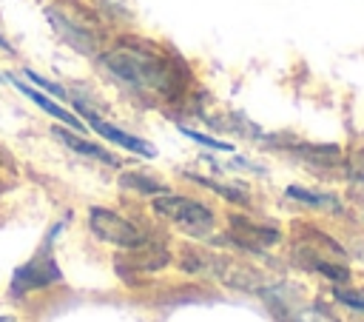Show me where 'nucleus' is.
<instances>
[{
  "label": "nucleus",
  "mask_w": 364,
  "mask_h": 322,
  "mask_svg": "<svg viewBox=\"0 0 364 322\" xmlns=\"http://www.w3.org/2000/svg\"><path fill=\"white\" fill-rule=\"evenodd\" d=\"M230 239L242 248H253V251H264L270 245H276L282 239V234L270 225H259V222H250V219H242V217H233L230 219Z\"/></svg>",
  "instance_id": "nucleus-8"
},
{
  "label": "nucleus",
  "mask_w": 364,
  "mask_h": 322,
  "mask_svg": "<svg viewBox=\"0 0 364 322\" xmlns=\"http://www.w3.org/2000/svg\"><path fill=\"white\" fill-rule=\"evenodd\" d=\"M54 137L63 142V145H68L71 151H77V154H82V157H91V160H100L102 165H119V157H114L111 151H105L102 145H97V142H91V140H85L82 134H77L74 128L68 131V128H54Z\"/></svg>",
  "instance_id": "nucleus-10"
},
{
  "label": "nucleus",
  "mask_w": 364,
  "mask_h": 322,
  "mask_svg": "<svg viewBox=\"0 0 364 322\" xmlns=\"http://www.w3.org/2000/svg\"><path fill=\"white\" fill-rule=\"evenodd\" d=\"M350 177L353 180H364V148L353 154V160H350Z\"/></svg>",
  "instance_id": "nucleus-17"
},
{
  "label": "nucleus",
  "mask_w": 364,
  "mask_h": 322,
  "mask_svg": "<svg viewBox=\"0 0 364 322\" xmlns=\"http://www.w3.org/2000/svg\"><path fill=\"white\" fill-rule=\"evenodd\" d=\"M74 105H77V111L85 117V123L100 134V137H105L108 142H114V145H119V148H125V151H134V154H139V157H145V160H151V157H156V148L148 142V140H142V137H134V134H128V131H122L119 125H111V123H105V120H100L82 100H77L74 97Z\"/></svg>",
  "instance_id": "nucleus-6"
},
{
  "label": "nucleus",
  "mask_w": 364,
  "mask_h": 322,
  "mask_svg": "<svg viewBox=\"0 0 364 322\" xmlns=\"http://www.w3.org/2000/svg\"><path fill=\"white\" fill-rule=\"evenodd\" d=\"M0 322H11V316H0Z\"/></svg>",
  "instance_id": "nucleus-19"
},
{
  "label": "nucleus",
  "mask_w": 364,
  "mask_h": 322,
  "mask_svg": "<svg viewBox=\"0 0 364 322\" xmlns=\"http://www.w3.org/2000/svg\"><path fill=\"white\" fill-rule=\"evenodd\" d=\"M63 279V271L57 268V259H54V251H51V237L28 256V262H23L14 276H11V296H23V294H31V291H40V288H48L51 282H60Z\"/></svg>",
  "instance_id": "nucleus-4"
},
{
  "label": "nucleus",
  "mask_w": 364,
  "mask_h": 322,
  "mask_svg": "<svg viewBox=\"0 0 364 322\" xmlns=\"http://www.w3.org/2000/svg\"><path fill=\"white\" fill-rule=\"evenodd\" d=\"M293 251H296V259L304 268H313V271H318L330 279H347L350 276L344 265L333 262V259H344V248L336 239H330L327 234L316 231V228H299Z\"/></svg>",
  "instance_id": "nucleus-2"
},
{
  "label": "nucleus",
  "mask_w": 364,
  "mask_h": 322,
  "mask_svg": "<svg viewBox=\"0 0 364 322\" xmlns=\"http://www.w3.org/2000/svg\"><path fill=\"white\" fill-rule=\"evenodd\" d=\"M23 74H26V77H28L31 83H37L40 88H46L48 94H54V97H63V100L68 97V91H65V88H60L57 83H51V80H46L43 74H37V71H31V68H23Z\"/></svg>",
  "instance_id": "nucleus-15"
},
{
  "label": "nucleus",
  "mask_w": 364,
  "mask_h": 322,
  "mask_svg": "<svg viewBox=\"0 0 364 322\" xmlns=\"http://www.w3.org/2000/svg\"><path fill=\"white\" fill-rule=\"evenodd\" d=\"M282 322H336L324 308H318V305H313V308H301V311H296V313H282Z\"/></svg>",
  "instance_id": "nucleus-13"
},
{
  "label": "nucleus",
  "mask_w": 364,
  "mask_h": 322,
  "mask_svg": "<svg viewBox=\"0 0 364 322\" xmlns=\"http://www.w3.org/2000/svg\"><path fill=\"white\" fill-rule=\"evenodd\" d=\"M336 299L338 302H344V305H350V308H355V311H364V296L361 294H350V291H344V288H338L336 291Z\"/></svg>",
  "instance_id": "nucleus-16"
},
{
  "label": "nucleus",
  "mask_w": 364,
  "mask_h": 322,
  "mask_svg": "<svg viewBox=\"0 0 364 322\" xmlns=\"http://www.w3.org/2000/svg\"><path fill=\"white\" fill-rule=\"evenodd\" d=\"M6 80H9V83H11V85H14V88H17L23 97H28L34 105H40L46 114H51L54 120H60L63 125H68V128H74V131H82V123H80V120H77V117H74L68 108H63L60 103H54L51 97H46L43 91H37L34 85L23 83V80H20V77H14V74H6Z\"/></svg>",
  "instance_id": "nucleus-9"
},
{
  "label": "nucleus",
  "mask_w": 364,
  "mask_h": 322,
  "mask_svg": "<svg viewBox=\"0 0 364 322\" xmlns=\"http://www.w3.org/2000/svg\"><path fill=\"white\" fill-rule=\"evenodd\" d=\"M179 131H182L185 137H191L193 142H199V145H208V148H216V151H233L230 142L216 140V137H210V134H202V131H193V128H185V125H179Z\"/></svg>",
  "instance_id": "nucleus-14"
},
{
  "label": "nucleus",
  "mask_w": 364,
  "mask_h": 322,
  "mask_svg": "<svg viewBox=\"0 0 364 322\" xmlns=\"http://www.w3.org/2000/svg\"><path fill=\"white\" fill-rule=\"evenodd\" d=\"M151 205L162 219L173 222L179 231H185L191 237H208L213 231V225H216L213 211L205 202L191 199V197H176V194L165 191V194H156Z\"/></svg>",
  "instance_id": "nucleus-3"
},
{
  "label": "nucleus",
  "mask_w": 364,
  "mask_h": 322,
  "mask_svg": "<svg viewBox=\"0 0 364 322\" xmlns=\"http://www.w3.org/2000/svg\"><path fill=\"white\" fill-rule=\"evenodd\" d=\"M88 228L102 239V242H111V245H119V248H128V251H139L145 245V237L136 225H131L125 217L108 211V208H88Z\"/></svg>",
  "instance_id": "nucleus-5"
},
{
  "label": "nucleus",
  "mask_w": 364,
  "mask_h": 322,
  "mask_svg": "<svg viewBox=\"0 0 364 322\" xmlns=\"http://www.w3.org/2000/svg\"><path fill=\"white\" fill-rule=\"evenodd\" d=\"M287 197H290V199H299V202H304V205H310V208H330V211H338V202H336V197H330V194H316V191L290 185V188H287Z\"/></svg>",
  "instance_id": "nucleus-11"
},
{
  "label": "nucleus",
  "mask_w": 364,
  "mask_h": 322,
  "mask_svg": "<svg viewBox=\"0 0 364 322\" xmlns=\"http://www.w3.org/2000/svg\"><path fill=\"white\" fill-rule=\"evenodd\" d=\"M0 48H3V51H9V54H14V46H11V43H9L3 34H0Z\"/></svg>",
  "instance_id": "nucleus-18"
},
{
  "label": "nucleus",
  "mask_w": 364,
  "mask_h": 322,
  "mask_svg": "<svg viewBox=\"0 0 364 322\" xmlns=\"http://www.w3.org/2000/svg\"><path fill=\"white\" fill-rule=\"evenodd\" d=\"M119 182H122L125 188H136V191H142V194H165V191H168L159 180H154V177H148V174H122Z\"/></svg>",
  "instance_id": "nucleus-12"
},
{
  "label": "nucleus",
  "mask_w": 364,
  "mask_h": 322,
  "mask_svg": "<svg viewBox=\"0 0 364 322\" xmlns=\"http://www.w3.org/2000/svg\"><path fill=\"white\" fill-rule=\"evenodd\" d=\"M46 17L51 20L54 31H57L68 46H74V48L82 51V54H97L100 34L94 31V26H88V23H77L74 17H68V14L57 11V9H46Z\"/></svg>",
  "instance_id": "nucleus-7"
},
{
  "label": "nucleus",
  "mask_w": 364,
  "mask_h": 322,
  "mask_svg": "<svg viewBox=\"0 0 364 322\" xmlns=\"http://www.w3.org/2000/svg\"><path fill=\"white\" fill-rule=\"evenodd\" d=\"M100 66L119 85L136 94L173 100L182 91V68L162 57L154 46L139 40H119L117 46L100 54Z\"/></svg>",
  "instance_id": "nucleus-1"
}]
</instances>
